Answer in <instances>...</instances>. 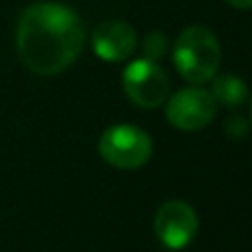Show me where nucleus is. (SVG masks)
I'll list each match as a JSON object with an SVG mask.
<instances>
[{
  "label": "nucleus",
  "mask_w": 252,
  "mask_h": 252,
  "mask_svg": "<svg viewBox=\"0 0 252 252\" xmlns=\"http://www.w3.org/2000/svg\"><path fill=\"white\" fill-rule=\"evenodd\" d=\"M199 221L190 204L182 199L166 201L155 213V235L161 246L170 250H182L195 239Z\"/></svg>",
  "instance_id": "nucleus-6"
},
{
  "label": "nucleus",
  "mask_w": 252,
  "mask_h": 252,
  "mask_svg": "<svg viewBox=\"0 0 252 252\" xmlns=\"http://www.w3.org/2000/svg\"><path fill=\"white\" fill-rule=\"evenodd\" d=\"M235 124H237V118H232L230 122H228V126H235ZM228 133H230L232 137H237V135L241 137V135L246 133V124H244V120H239V126H237V128H228Z\"/></svg>",
  "instance_id": "nucleus-10"
},
{
  "label": "nucleus",
  "mask_w": 252,
  "mask_h": 252,
  "mask_svg": "<svg viewBox=\"0 0 252 252\" xmlns=\"http://www.w3.org/2000/svg\"><path fill=\"white\" fill-rule=\"evenodd\" d=\"M217 113V102L206 89H182L166 104V120L179 130H199L208 126Z\"/></svg>",
  "instance_id": "nucleus-5"
},
{
  "label": "nucleus",
  "mask_w": 252,
  "mask_h": 252,
  "mask_svg": "<svg viewBox=\"0 0 252 252\" xmlns=\"http://www.w3.org/2000/svg\"><path fill=\"white\" fill-rule=\"evenodd\" d=\"M142 49L148 60H159L166 53V49H168V40H166V35L161 33V31H151V33L144 38Z\"/></svg>",
  "instance_id": "nucleus-9"
},
{
  "label": "nucleus",
  "mask_w": 252,
  "mask_h": 252,
  "mask_svg": "<svg viewBox=\"0 0 252 252\" xmlns=\"http://www.w3.org/2000/svg\"><path fill=\"white\" fill-rule=\"evenodd\" d=\"M226 2L237 9H252V0H226Z\"/></svg>",
  "instance_id": "nucleus-11"
},
{
  "label": "nucleus",
  "mask_w": 252,
  "mask_h": 252,
  "mask_svg": "<svg viewBox=\"0 0 252 252\" xmlns=\"http://www.w3.org/2000/svg\"><path fill=\"white\" fill-rule=\"evenodd\" d=\"M173 60L184 80L192 84H204L217 75L221 47L213 31L195 25L179 33L173 49Z\"/></svg>",
  "instance_id": "nucleus-2"
},
{
  "label": "nucleus",
  "mask_w": 252,
  "mask_h": 252,
  "mask_svg": "<svg viewBox=\"0 0 252 252\" xmlns=\"http://www.w3.org/2000/svg\"><path fill=\"white\" fill-rule=\"evenodd\" d=\"M100 155L122 170L142 168L153 155V139L146 130L133 124L111 126L100 137Z\"/></svg>",
  "instance_id": "nucleus-3"
},
{
  "label": "nucleus",
  "mask_w": 252,
  "mask_h": 252,
  "mask_svg": "<svg viewBox=\"0 0 252 252\" xmlns=\"http://www.w3.org/2000/svg\"><path fill=\"white\" fill-rule=\"evenodd\" d=\"M93 51L106 62H122L133 56L137 47V33L124 20H104L91 35Z\"/></svg>",
  "instance_id": "nucleus-7"
},
{
  "label": "nucleus",
  "mask_w": 252,
  "mask_h": 252,
  "mask_svg": "<svg viewBox=\"0 0 252 252\" xmlns=\"http://www.w3.org/2000/svg\"><path fill=\"white\" fill-rule=\"evenodd\" d=\"M215 82H213V97L215 102L223 106H241L248 97V87L244 84V80L237 78V75L230 73H223V75H215Z\"/></svg>",
  "instance_id": "nucleus-8"
},
{
  "label": "nucleus",
  "mask_w": 252,
  "mask_h": 252,
  "mask_svg": "<svg viewBox=\"0 0 252 252\" xmlns=\"http://www.w3.org/2000/svg\"><path fill=\"white\" fill-rule=\"evenodd\" d=\"M87 29L71 7L33 2L20 13L16 49L22 64L38 75H58L82 53Z\"/></svg>",
  "instance_id": "nucleus-1"
},
{
  "label": "nucleus",
  "mask_w": 252,
  "mask_h": 252,
  "mask_svg": "<svg viewBox=\"0 0 252 252\" xmlns=\"http://www.w3.org/2000/svg\"><path fill=\"white\" fill-rule=\"evenodd\" d=\"M250 111H252V102H250Z\"/></svg>",
  "instance_id": "nucleus-12"
},
{
  "label": "nucleus",
  "mask_w": 252,
  "mask_h": 252,
  "mask_svg": "<svg viewBox=\"0 0 252 252\" xmlns=\"http://www.w3.org/2000/svg\"><path fill=\"white\" fill-rule=\"evenodd\" d=\"M124 91L133 104L155 109L168 100L170 80L155 60H135L124 69Z\"/></svg>",
  "instance_id": "nucleus-4"
}]
</instances>
